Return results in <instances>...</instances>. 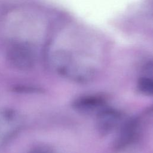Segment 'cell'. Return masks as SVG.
<instances>
[{"mask_svg": "<svg viewBox=\"0 0 153 153\" xmlns=\"http://www.w3.org/2000/svg\"><path fill=\"white\" fill-rule=\"evenodd\" d=\"M10 63L16 68L27 70L32 68L35 62V56L32 48L23 43L12 45L7 52Z\"/></svg>", "mask_w": 153, "mask_h": 153, "instance_id": "2", "label": "cell"}, {"mask_svg": "<svg viewBox=\"0 0 153 153\" xmlns=\"http://www.w3.org/2000/svg\"><path fill=\"white\" fill-rule=\"evenodd\" d=\"M29 153H53L49 149L45 147H36L31 150Z\"/></svg>", "mask_w": 153, "mask_h": 153, "instance_id": "7", "label": "cell"}, {"mask_svg": "<svg viewBox=\"0 0 153 153\" xmlns=\"http://www.w3.org/2000/svg\"><path fill=\"white\" fill-rule=\"evenodd\" d=\"M23 125L22 117L18 112L11 108L0 109V147L16 136Z\"/></svg>", "mask_w": 153, "mask_h": 153, "instance_id": "1", "label": "cell"}, {"mask_svg": "<svg viewBox=\"0 0 153 153\" xmlns=\"http://www.w3.org/2000/svg\"><path fill=\"white\" fill-rule=\"evenodd\" d=\"M137 90L140 93L147 96L153 95V77L141 76L137 81Z\"/></svg>", "mask_w": 153, "mask_h": 153, "instance_id": "6", "label": "cell"}, {"mask_svg": "<svg viewBox=\"0 0 153 153\" xmlns=\"http://www.w3.org/2000/svg\"><path fill=\"white\" fill-rule=\"evenodd\" d=\"M106 99L101 94H86L76 98L72 102V107L78 111L90 112L100 111L106 106Z\"/></svg>", "mask_w": 153, "mask_h": 153, "instance_id": "5", "label": "cell"}, {"mask_svg": "<svg viewBox=\"0 0 153 153\" xmlns=\"http://www.w3.org/2000/svg\"><path fill=\"white\" fill-rule=\"evenodd\" d=\"M140 121L138 118H133L126 121L121 127L114 143L113 148L116 151L124 150L132 145L139 133Z\"/></svg>", "mask_w": 153, "mask_h": 153, "instance_id": "3", "label": "cell"}, {"mask_svg": "<svg viewBox=\"0 0 153 153\" xmlns=\"http://www.w3.org/2000/svg\"><path fill=\"white\" fill-rule=\"evenodd\" d=\"M123 114L118 109L106 106L97 112L96 125L99 132L106 135L112 131L120 124Z\"/></svg>", "mask_w": 153, "mask_h": 153, "instance_id": "4", "label": "cell"}]
</instances>
